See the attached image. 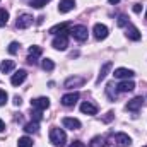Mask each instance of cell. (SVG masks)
<instances>
[{
	"instance_id": "1",
	"label": "cell",
	"mask_w": 147,
	"mask_h": 147,
	"mask_svg": "<svg viewBox=\"0 0 147 147\" xmlns=\"http://www.w3.org/2000/svg\"><path fill=\"white\" fill-rule=\"evenodd\" d=\"M50 142L55 147H63L65 142H67L65 132H63L62 128H58V127H53V128L50 130Z\"/></svg>"
},
{
	"instance_id": "2",
	"label": "cell",
	"mask_w": 147,
	"mask_h": 147,
	"mask_svg": "<svg viewBox=\"0 0 147 147\" xmlns=\"http://www.w3.org/2000/svg\"><path fill=\"white\" fill-rule=\"evenodd\" d=\"M48 33H50V34H62V36H69V34L72 33V29H70V22L57 24V26L50 28V31H48Z\"/></svg>"
},
{
	"instance_id": "3",
	"label": "cell",
	"mask_w": 147,
	"mask_h": 147,
	"mask_svg": "<svg viewBox=\"0 0 147 147\" xmlns=\"http://www.w3.org/2000/svg\"><path fill=\"white\" fill-rule=\"evenodd\" d=\"M31 24H33V16L31 14H21L16 21V26L19 29H28Z\"/></svg>"
},
{
	"instance_id": "4",
	"label": "cell",
	"mask_w": 147,
	"mask_h": 147,
	"mask_svg": "<svg viewBox=\"0 0 147 147\" xmlns=\"http://www.w3.org/2000/svg\"><path fill=\"white\" fill-rule=\"evenodd\" d=\"M70 34H72L77 41H86L89 33H87V28H86V26H74Z\"/></svg>"
},
{
	"instance_id": "5",
	"label": "cell",
	"mask_w": 147,
	"mask_h": 147,
	"mask_svg": "<svg viewBox=\"0 0 147 147\" xmlns=\"http://www.w3.org/2000/svg\"><path fill=\"white\" fill-rule=\"evenodd\" d=\"M51 46H53L55 50H60V51H63V50H67V46H69V39H67V36H62V34H58V36L51 41Z\"/></svg>"
},
{
	"instance_id": "6",
	"label": "cell",
	"mask_w": 147,
	"mask_h": 147,
	"mask_svg": "<svg viewBox=\"0 0 147 147\" xmlns=\"http://www.w3.org/2000/svg\"><path fill=\"white\" fill-rule=\"evenodd\" d=\"M92 33H94V38L96 39H106L108 38V28L105 26V24H94V29H92Z\"/></svg>"
},
{
	"instance_id": "7",
	"label": "cell",
	"mask_w": 147,
	"mask_h": 147,
	"mask_svg": "<svg viewBox=\"0 0 147 147\" xmlns=\"http://www.w3.org/2000/svg\"><path fill=\"white\" fill-rule=\"evenodd\" d=\"M115 142H116V146L118 147H128L130 144H132V139H130L127 134L118 132V134L115 135Z\"/></svg>"
},
{
	"instance_id": "8",
	"label": "cell",
	"mask_w": 147,
	"mask_h": 147,
	"mask_svg": "<svg viewBox=\"0 0 147 147\" xmlns=\"http://www.w3.org/2000/svg\"><path fill=\"white\" fill-rule=\"evenodd\" d=\"M31 106H33L34 110L43 111V110H46V108L50 106V99H48V98H36V99L31 101Z\"/></svg>"
},
{
	"instance_id": "9",
	"label": "cell",
	"mask_w": 147,
	"mask_h": 147,
	"mask_svg": "<svg viewBox=\"0 0 147 147\" xmlns=\"http://www.w3.org/2000/svg\"><path fill=\"white\" fill-rule=\"evenodd\" d=\"M142 105H144V98L142 96H137V98H134L132 101L127 103V110L128 111H139L142 108Z\"/></svg>"
},
{
	"instance_id": "10",
	"label": "cell",
	"mask_w": 147,
	"mask_h": 147,
	"mask_svg": "<svg viewBox=\"0 0 147 147\" xmlns=\"http://www.w3.org/2000/svg\"><path fill=\"white\" fill-rule=\"evenodd\" d=\"M113 75H115V79H132V77L135 75V72L130 70V69H123V67H120V69H116V70L113 72Z\"/></svg>"
},
{
	"instance_id": "11",
	"label": "cell",
	"mask_w": 147,
	"mask_h": 147,
	"mask_svg": "<svg viewBox=\"0 0 147 147\" xmlns=\"http://www.w3.org/2000/svg\"><path fill=\"white\" fill-rule=\"evenodd\" d=\"M77 101H79V92H70V94L62 96V105L63 106H74Z\"/></svg>"
},
{
	"instance_id": "12",
	"label": "cell",
	"mask_w": 147,
	"mask_h": 147,
	"mask_svg": "<svg viewBox=\"0 0 147 147\" xmlns=\"http://www.w3.org/2000/svg\"><path fill=\"white\" fill-rule=\"evenodd\" d=\"M62 123H63V127H65V128H70V130H79V128H80V121H79L77 118L65 116V118L62 120Z\"/></svg>"
},
{
	"instance_id": "13",
	"label": "cell",
	"mask_w": 147,
	"mask_h": 147,
	"mask_svg": "<svg viewBox=\"0 0 147 147\" xmlns=\"http://www.w3.org/2000/svg\"><path fill=\"white\" fill-rule=\"evenodd\" d=\"M116 89H118V92H130V91H134V89H135V82L127 79V80L120 82V84L116 86Z\"/></svg>"
},
{
	"instance_id": "14",
	"label": "cell",
	"mask_w": 147,
	"mask_h": 147,
	"mask_svg": "<svg viewBox=\"0 0 147 147\" xmlns=\"http://www.w3.org/2000/svg\"><path fill=\"white\" fill-rule=\"evenodd\" d=\"M26 77H28V72H26V70H17V72L12 75L10 82H12V86H21V84L26 80Z\"/></svg>"
},
{
	"instance_id": "15",
	"label": "cell",
	"mask_w": 147,
	"mask_h": 147,
	"mask_svg": "<svg viewBox=\"0 0 147 147\" xmlns=\"http://www.w3.org/2000/svg\"><path fill=\"white\" fill-rule=\"evenodd\" d=\"M86 80H84V77H69L67 80H65V87L67 89H74V87H79V86H82Z\"/></svg>"
},
{
	"instance_id": "16",
	"label": "cell",
	"mask_w": 147,
	"mask_h": 147,
	"mask_svg": "<svg viewBox=\"0 0 147 147\" xmlns=\"http://www.w3.org/2000/svg\"><path fill=\"white\" fill-rule=\"evenodd\" d=\"M111 67H113V63H111V62H106V63L101 67V70H99V75H98V79H96V84H101V82L106 79V75H108V72L111 70Z\"/></svg>"
},
{
	"instance_id": "17",
	"label": "cell",
	"mask_w": 147,
	"mask_h": 147,
	"mask_svg": "<svg viewBox=\"0 0 147 147\" xmlns=\"http://www.w3.org/2000/svg\"><path fill=\"white\" fill-rule=\"evenodd\" d=\"M74 7H75V0H60V5H58V10L62 14H67L70 12Z\"/></svg>"
},
{
	"instance_id": "18",
	"label": "cell",
	"mask_w": 147,
	"mask_h": 147,
	"mask_svg": "<svg viewBox=\"0 0 147 147\" xmlns=\"http://www.w3.org/2000/svg\"><path fill=\"white\" fill-rule=\"evenodd\" d=\"M127 36H128V39H132V41H139V39H140V31H139L135 26L128 24V26H127Z\"/></svg>"
},
{
	"instance_id": "19",
	"label": "cell",
	"mask_w": 147,
	"mask_h": 147,
	"mask_svg": "<svg viewBox=\"0 0 147 147\" xmlns=\"http://www.w3.org/2000/svg\"><path fill=\"white\" fill-rule=\"evenodd\" d=\"M80 111H82L84 115H96V113H98V106L87 101V103H82V105H80Z\"/></svg>"
},
{
	"instance_id": "20",
	"label": "cell",
	"mask_w": 147,
	"mask_h": 147,
	"mask_svg": "<svg viewBox=\"0 0 147 147\" xmlns=\"http://www.w3.org/2000/svg\"><path fill=\"white\" fill-rule=\"evenodd\" d=\"M14 67H16L14 60H3L2 65H0V70H2V74H9L14 70Z\"/></svg>"
},
{
	"instance_id": "21",
	"label": "cell",
	"mask_w": 147,
	"mask_h": 147,
	"mask_svg": "<svg viewBox=\"0 0 147 147\" xmlns=\"http://www.w3.org/2000/svg\"><path fill=\"white\" fill-rule=\"evenodd\" d=\"M24 130H26L28 134H36L38 130H39V125H38V121H31V123H26V125H24Z\"/></svg>"
},
{
	"instance_id": "22",
	"label": "cell",
	"mask_w": 147,
	"mask_h": 147,
	"mask_svg": "<svg viewBox=\"0 0 147 147\" xmlns=\"http://www.w3.org/2000/svg\"><path fill=\"white\" fill-rule=\"evenodd\" d=\"M106 94H108V98H110L111 101L116 99V89H115V84H113V82H110V84L106 86Z\"/></svg>"
},
{
	"instance_id": "23",
	"label": "cell",
	"mask_w": 147,
	"mask_h": 147,
	"mask_svg": "<svg viewBox=\"0 0 147 147\" xmlns=\"http://www.w3.org/2000/svg\"><path fill=\"white\" fill-rule=\"evenodd\" d=\"M17 147H33V140L29 137H21L17 142Z\"/></svg>"
},
{
	"instance_id": "24",
	"label": "cell",
	"mask_w": 147,
	"mask_h": 147,
	"mask_svg": "<svg viewBox=\"0 0 147 147\" xmlns=\"http://www.w3.org/2000/svg\"><path fill=\"white\" fill-rule=\"evenodd\" d=\"M89 147H105V139L103 137H94L89 142Z\"/></svg>"
},
{
	"instance_id": "25",
	"label": "cell",
	"mask_w": 147,
	"mask_h": 147,
	"mask_svg": "<svg viewBox=\"0 0 147 147\" xmlns=\"http://www.w3.org/2000/svg\"><path fill=\"white\" fill-rule=\"evenodd\" d=\"M41 67L46 70V72H51L53 69H55V63H53V60H50V58H46V60H43V63H41Z\"/></svg>"
},
{
	"instance_id": "26",
	"label": "cell",
	"mask_w": 147,
	"mask_h": 147,
	"mask_svg": "<svg viewBox=\"0 0 147 147\" xmlns=\"http://www.w3.org/2000/svg\"><path fill=\"white\" fill-rule=\"evenodd\" d=\"M9 22V12L5 9H0V28Z\"/></svg>"
},
{
	"instance_id": "27",
	"label": "cell",
	"mask_w": 147,
	"mask_h": 147,
	"mask_svg": "<svg viewBox=\"0 0 147 147\" xmlns=\"http://www.w3.org/2000/svg\"><path fill=\"white\" fill-rule=\"evenodd\" d=\"M116 26H118V28H127V26H128V17L121 14V16L118 17V21H116Z\"/></svg>"
},
{
	"instance_id": "28",
	"label": "cell",
	"mask_w": 147,
	"mask_h": 147,
	"mask_svg": "<svg viewBox=\"0 0 147 147\" xmlns=\"http://www.w3.org/2000/svg\"><path fill=\"white\" fill-rule=\"evenodd\" d=\"M19 46H21V45H19L17 41H12V43L9 45V53H10V55H16V53L19 51Z\"/></svg>"
},
{
	"instance_id": "29",
	"label": "cell",
	"mask_w": 147,
	"mask_h": 147,
	"mask_svg": "<svg viewBox=\"0 0 147 147\" xmlns=\"http://www.w3.org/2000/svg\"><path fill=\"white\" fill-rule=\"evenodd\" d=\"M48 2H50V0H33V2H31V5H33L34 9H41V7H45Z\"/></svg>"
},
{
	"instance_id": "30",
	"label": "cell",
	"mask_w": 147,
	"mask_h": 147,
	"mask_svg": "<svg viewBox=\"0 0 147 147\" xmlns=\"http://www.w3.org/2000/svg\"><path fill=\"white\" fill-rule=\"evenodd\" d=\"M29 55H31V57H39V55H41V48H39V46H31V48H29Z\"/></svg>"
},
{
	"instance_id": "31",
	"label": "cell",
	"mask_w": 147,
	"mask_h": 147,
	"mask_svg": "<svg viewBox=\"0 0 147 147\" xmlns=\"http://www.w3.org/2000/svg\"><path fill=\"white\" fill-rule=\"evenodd\" d=\"M7 99H9V96H7V92H5L3 89H0V106H3V105L7 103Z\"/></svg>"
},
{
	"instance_id": "32",
	"label": "cell",
	"mask_w": 147,
	"mask_h": 147,
	"mask_svg": "<svg viewBox=\"0 0 147 147\" xmlns=\"http://www.w3.org/2000/svg\"><path fill=\"white\" fill-rule=\"evenodd\" d=\"M31 116H33V118H34V121H39V120H41V118H43V116H41V111H39V110L33 111V113H31Z\"/></svg>"
},
{
	"instance_id": "33",
	"label": "cell",
	"mask_w": 147,
	"mask_h": 147,
	"mask_svg": "<svg viewBox=\"0 0 147 147\" xmlns=\"http://www.w3.org/2000/svg\"><path fill=\"white\" fill-rule=\"evenodd\" d=\"M113 116H115V115H113V111L106 113V116L103 118V121H105V123H108V121H111V120H113Z\"/></svg>"
},
{
	"instance_id": "34",
	"label": "cell",
	"mask_w": 147,
	"mask_h": 147,
	"mask_svg": "<svg viewBox=\"0 0 147 147\" xmlns=\"http://www.w3.org/2000/svg\"><path fill=\"white\" fill-rule=\"evenodd\" d=\"M70 147H86V144H84V142H80V140H75V142L70 144Z\"/></svg>"
},
{
	"instance_id": "35",
	"label": "cell",
	"mask_w": 147,
	"mask_h": 147,
	"mask_svg": "<svg viewBox=\"0 0 147 147\" xmlns=\"http://www.w3.org/2000/svg\"><path fill=\"white\" fill-rule=\"evenodd\" d=\"M140 10H142V7H140V3H135V5H134V12H137V14H139Z\"/></svg>"
},
{
	"instance_id": "36",
	"label": "cell",
	"mask_w": 147,
	"mask_h": 147,
	"mask_svg": "<svg viewBox=\"0 0 147 147\" xmlns=\"http://www.w3.org/2000/svg\"><path fill=\"white\" fill-rule=\"evenodd\" d=\"M21 103H22V101H21V98H19V96H16V98H14V105H16V106H21Z\"/></svg>"
},
{
	"instance_id": "37",
	"label": "cell",
	"mask_w": 147,
	"mask_h": 147,
	"mask_svg": "<svg viewBox=\"0 0 147 147\" xmlns=\"http://www.w3.org/2000/svg\"><path fill=\"white\" fill-rule=\"evenodd\" d=\"M28 62L34 65V63H36V57H31V55H29V57H28Z\"/></svg>"
},
{
	"instance_id": "38",
	"label": "cell",
	"mask_w": 147,
	"mask_h": 147,
	"mask_svg": "<svg viewBox=\"0 0 147 147\" xmlns=\"http://www.w3.org/2000/svg\"><path fill=\"white\" fill-rule=\"evenodd\" d=\"M3 130H5V123L0 120V132H3Z\"/></svg>"
},
{
	"instance_id": "39",
	"label": "cell",
	"mask_w": 147,
	"mask_h": 147,
	"mask_svg": "<svg viewBox=\"0 0 147 147\" xmlns=\"http://www.w3.org/2000/svg\"><path fill=\"white\" fill-rule=\"evenodd\" d=\"M108 2H110L111 5H116V3H118V2H120V0H108Z\"/></svg>"
},
{
	"instance_id": "40",
	"label": "cell",
	"mask_w": 147,
	"mask_h": 147,
	"mask_svg": "<svg viewBox=\"0 0 147 147\" xmlns=\"http://www.w3.org/2000/svg\"><path fill=\"white\" fill-rule=\"evenodd\" d=\"M146 19H147V12H146Z\"/></svg>"
},
{
	"instance_id": "41",
	"label": "cell",
	"mask_w": 147,
	"mask_h": 147,
	"mask_svg": "<svg viewBox=\"0 0 147 147\" xmlns=\"http://www.w3.org/2000/svg\"><path fill=\"white\" fill-rule=\"evenodd\" d=\"M144 147H147V146H144Z\"/></svg>"
}]
</instances>
